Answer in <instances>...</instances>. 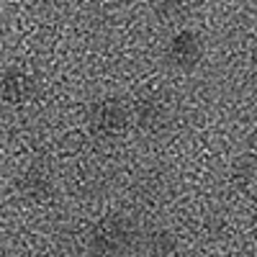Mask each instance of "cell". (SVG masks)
Instances as JSON below:
<instances>
[{"instance_id": "6da1fadb", "label": "cell", "mask_w": 257, "mask_h": 257, "mask_svg": "<svg viewBox=\"0 0 257 257\" xmlns=\"http://www.w3.org/2000/svg\"><path fill=\"white\" fill-rule=\"evenodd\" d=\"M139 247V231L137 226L123 216H108L103 219L88 242L90 257H123Z\"/></svg>"}, {"instance_id": "7a4b0ae2", "label": "cell", "mask_w": 257, "mask_h": 257, "mask_svg": "<svg viewBox=\"0 0 257 257\" xmlns=\"http://www.w3.org/2000/svg\"><path fill=\"white\" fill-rule=\"evenodd\" d=\"M128 123H132V111L118 98H105V100L95 103L90 111V126L100 137H108V139L121 137V134H126Z\"/></svg>"}, {"instance_id": "3957f363", "label": "cell", "mask_w": 257, "mask_h": 257, "mask_svg": "<svg viewBox=\"0 0 257 257\" xmlns=\"http://www.w3.org/2000/svg\"><path fill=\"white\" fill-rule=\"evenodd\" d=\"M165 59L170 67H175L180 72H190L198 67V62L203 59V41L196 31L190 29H183L178 31L173 39H170V44L165 49Z\"/></svg>"}, {"instance_id": "277c9868", "label": "cell", "mask_w": 257, "mask_h": 257, "mask_svg": "<svg viewBox=\"0 0 257 257\" xmlns=\"http://www.w3.org/2000/svg\"><path fill=\"white\" fill-rule=\"evenodd\" d=\"M36 93H39L36 80L24 70H11L3 80H0V95H3V100L11 103V105H24V103L34 100Z\"/></svg>"}, {"instance_id": "5b68a950", "label": "cell", "mask_w": 257, "mask_h": 257, "mask_svg": "<svg viewBox=\"0 0 257 257\" xmlns=\"http://www.w3.org/2000/svg\"><path fill=\"white\" fill-rule=\"evenodd\" d=\"M134 113H137V126L142 132H162L170 121V108L167 103L160 100L157 95H147V98H139L137 105H134Z\"/></svg>"}, {"instance_id": "8992f818", "label": "cell", "mask_w": 257, "mask_h": 257, "mask_svg": "<svg viewBox=\"0 0 257 257\" xmlns=\"http://www.w3.org/2000/svg\"><path fill=\"white\" fill-rule=\"evenodd\" d=\"M21 188H24V193H29L31 198H39V201L52 196V180L44 170H39V167L26 170L24 180H21Z\"/></svg>"}, {"instance_id": "52a82bcc", "label": "cell", "mask_w": 257, "mask_h": 257, "mask_svg": "<svg viewBox=\"0 0 257 257\" xmlns=\"http://www.w3.org/2000/svg\"><path fill=\"white\" fill-rule=\"evenodd\" d=\"M234 180H237L242 188H249L254 183V157H244L239 165H237V173H234Z\"/></svg>"}]
</instances>
